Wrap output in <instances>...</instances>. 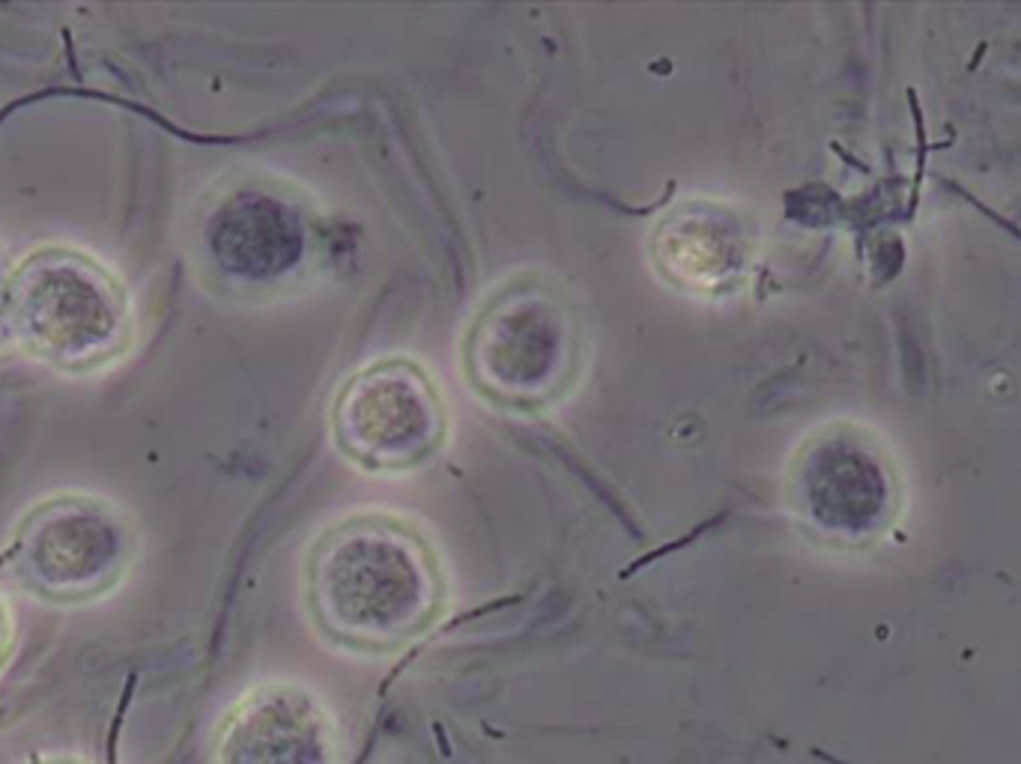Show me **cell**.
Wrapping results in <instances>:
<instances>
[{
    "label": "cell",
    "mask_w": 1021,
    "mask_h": 764,
    "mask_svg": "<svg viewBox=\"0 0 1021 764\" xmlns=\"http://www.w3.org/2000/svg\"><path fill=\"white\" fill-rule=\"evenodd\" d=\"M792 499L804 520L824 532H860L881 517L884 475L875 460L842 436H821L798 460Z\"/></svg>",
    "instance_id": "obj_7"
},
{
    "label": "cell",
    "mask_w": 1021,
    "mask_h": 764,
    "mask_svg": "<svg viewBox=\"0 0 1021 764\" xmlns=\"http://www.w3.org/2000/svg\"><path fill=\"white\" fill-rule=\"evenodd\" d=\"M9 648H12V615L6 609V600L0 597V669L9 657Z\"/></svg>",
    "instance_id": "obj_8"
},
{
    "label": "cell",
    "mask_w": 1021,
    "mask_h": 764,
    "mask_svg": "<svg viewBox=\"0 0 1021 764\" xmlns=\"http://www.w3.org/2000/svg\"><path fill=\"white\" fill-rule=\"evenodd\" d=\"M311 603L341 642L389 648L418 636L439 606V568L407 523L359 514L332 526L314 547Z\"/></svg>",
    "instance_id": "obj_1"
},
{
    "label": "cell",
    "mask_w": 1021,
    "mask_h": 764,
    "mask_svg": "<svg viewBox=\"0 0 1021 764\" xmlns=\"http://www.w3.org/2000/svg\"><path fill=\"white\" fill-rule=\"evenodd\" d=\"M135 553V526L117 505L87 493H57L21 517L0 568L39 600L87 603L123 582Z\"/></svg>",
    "instance_id": "obj_4"
},
{
    "label": "cell",
    "mask_w": 1021,
    "mask_h": 764,
    "mask_svg": "<svg viewBox=\"0 0 1021 764\" xmlns=\"http://www.w3.org/2000/svg\"><path fill=\"white\" fill-rule=\"evenodd\" d=\"M466 374L493 403L544 409L583 368V323L553 281L523 275L493 290L466 335Z\"/></svg>",
    "instance_id": "obj_3"
},
{
    "label": "cell",
    "mask_w": 1021,
    "mask_h": 764,
    "mask_svg": "<svg viewBox=\"0 0 1021 764\" xmlns=\"http://www.w3.org/2000/svg\"><path fill=\"white\" fill-rule=\"evenodd\" d=\"M6 281H9V272L3 266V257H0V302H3V290H6Z\"/></svg>",
    "instance_id": "obj_9"
},
{
    "label": "cell",
    "mask_w": 1021,
    "mask_h": 764,
    "mask_svg": "<svg viewBox=\"0 0 1021 764\" xmlns=\"http://www.w3.org/2000/svg\"><path fill=\"white\" fill-rule=\"evenodd\" d=\"M332 430L353 463L404 472L442 448L448 418L436 382L418 362L377 359L341 385Z\"/></svg>",
    "instance_id": "obj_5"
},
{
    "label": "cell",
    "mask_w": 1021,
    "mask_h": 764,
    "mask_svg": "<svg viewBox=\"0 0 1021 764\" xmlns=\"http://www.w3.org/2000/svg\"><path fill=\"white\" fill-rule=\"evenodd\" d=\"M12 344L63 374H90L132 344V302L123 281L96 257L45 245L12 272L0 302Z\"/></svg>",
    "instance_id": "obj_2"
},
{
    "label": "cell",
    "mask_w": 1021,
    "mask_h": 764,
    "mask_svg": "<svg viewBox=\"0 0 1021 764\" xmlns=\"http://www.w3.org/2000/svg\"><path fill=\"white\" fill-rule=\"evenodd\" d=\"M651 257L675 290L723 296L744 284L753 263V239L735 209L690 197L666 209L654 224Z\"/></svg>",
    "instance_id": "obj_6"
}]
</instances>
